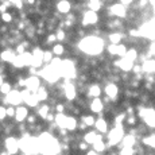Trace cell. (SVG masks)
<instances>
[{"label":"cell","instance_id":"cell-5","mask_svg":"<svg viewBox=\"0 0 155 155\" xmlns=\"http://www.w3.org/2000/svg\"><path fill=\"white\" fill-rule=\"evenodd\" d=\"M22 94H23V103H25V105H27L30 109L35 111V109H37L38 107L41 105L39 100L37 99L35 93H32V92H30V91H27V89H25V91H22Z\"/></svg>","mask_w":155,"mask_h":155},{"label":"cell","instance_id":"cell-14","mask_svg":"<svg viewBox=\"0 0 155 155\" xmlns=\"http://www.w3.org/2000/svg\"><path fill=\"white\" fill-rule=\"evenodd\" d=\"M35 96H37V99L39 100V103H41V104L47 103V101H49V99H50V96H51V92H50V88H49V86H47V85L43 82L42 86H41V88L37 91Z\"/></svg>","mask_w":155,"mask_h":155},{"label":"cell","instance_id":"cell-20","mask_svg":"<svg viewBox=\"0 0 155 155\" xmlns=\"http://www.w3.org/2000/svg\"><path fill=\"white\" fill-rule=\"evenodd\" d=\"M142 68L144 74H155V57H151L146 62H143Z\"/></svg>","mask_w":155,"mask_h":155},{"label":"cell","instance_id":"cell-13","mask_svg":"<svg viewBox=\"0 0 155 155\" xmlns=\"http://www.w3.org/2000/svg\"><path fill=\"white\" fill-rule=\"evenodd\" d=\"M32 112H35L37 113V116L39 117V120H42V121H46V119H47V116L50 115L51 112H54V108H53L50 104H47V103H43V104H41L39 107H38L35 111H32Z\"/></svg>","mask_w":155,"mask_h":155},{"label":"cell","instance_id":"cell-8","mask_svg":"<svg viewBox=\"0 0 155 155\" xmlns=\"http://www.w3.org/2000/svg\"><path fill=\"white\" fill-rule=\"evenodd\" d=\"M82 140L85 143H88L89 146H93L96 142H100V140H105V136L101 135V134L97 132L94 128H92V130L86 131V132L82 135Z\"/></svg>","mask_w":155,"mask_h":155},{"label":"cell","instance_id":"cell-24","mask_svg":"<svg viewBox=\"0 0 155 155\" xmlns=\"http://www.w3.org/2000/svg\"><path fill=\"white\" fill-rule=\"evenodd\" d=\"M0 19H2V23H3V25L12 26L14 23H15V18H14V15L11 14V11H10V12L2 14V15H0Z\"/></svg>","mask_w":155,"mask_h":155},{"label":"cell","instance_id":"cell-17","mask_svg":"<svg viewBox=\"0 0 155 155\" xmlns=\"http://www.w3.org/2000/svg\"><path fill=\"white\" fill-rule=\"evenodd\" d=\"M78 123H80V117H76V116H73V115H69L65 128H66L70 134H74V132H77V130H78Z\"/></svg>","mask_w":155,"mask_h":155},{"label":"cell","instance_id":"cell-12","mask_svg":"<svg viewBox=\"0 0 155 155\" xmlns=\"http://www.w3.org/2000/svg\"><path fill=\"white\" fill-rule=\"evenodd\" d=\"M30 113H31V109L28 108L27 105H19L16 107V116H15V123L16 124H22V123H26V120H27V117L30 116Z\"/></svg>","mask_w":155,"mask_h":155},{"label":"cell","instance_id":"cell-32","mask_svg":"<svg viewBox=\"0 0 155 155\" xmlns=\"http://www.w3.org/2000/svg\"><path fill=\"white\" fill-rule=\"evenodd\" d=\"M0 120H2V123H4L5 120H8V117H7V108H5L4 105H0Z\"/></svg>","mask_w":155,"mask_h":155},{"label":"cell","instance_id":"cell-30","mask_svg":"<svg viewBox=\"0 0 155 155\" xmlns=\"http://www.w3.org/2000/svg\"><path fill=\"white\" fill-rule=\"evenodd\" d=\"M5 108H7V117H8V120H15V116H16V107L8 105V107H5Z\"/></svg>","mask_w":155,"mask_h":155},{"label":"cell","instance_id":"cell-34","mask_svg":"<svg viewBox=\"0 0 155 155\" xmlns=\"http://www.w3.org/2000/svg\"><path fill=\"white\" fill-rule=\"evenodd\" d=\"M20 155H32V154H28V153H22Z\"/></svg>","mask_w":155,"mask_h":155},{"label":"cell","instance_id":"cell-1","mask_svg":"<svg viewBox=\"0 0 155 155\" xmlns=\"http://www.w3.org/2000/svg\"><path fill=\"white\" fill-rule=\"evenodd\" d=\"M76 47L81 51V54L85 57H99L105 53V49H107L105 38L88 35L84 39L78 41Z\"/></svg>","mask_w":155,"mask_h":155},{"label":"cell","instance_id":"cell-31","mask_svg":"<svg viewBox=\"0 0 155 155\" xmlns=\"http://www.w3.org/2000/svg\"><path fill=\"white\" fill-rule=\"evenodd\" d=\"M131 74H132V76H142V74H144V73H143L142 65L140 64H135V65H134L132 70H131Z\"/></svg>","mask_w":155,"mask_h":155},{"label":"cell","instance_id":"cell-18","mask_svg":"<svg viewBox=\"0 0 155 155\" xmlns=\"http://www.w3.org/2000/svg\"><path fill=\"white\" fill-rule=\"evenodd\" d=\"M80 120L82 121V123H85L86 126H88L89 130H92V128H94V124H96V120H97V116H94L93 113H82L81 116H80Z\"/></svg>","mask_w":155,"mask_h":155},{"label":"cell","instance_id":"cell-9","mask_svg":"<svg viewBox=\"0 0 155 155\" xmlns=\"http://www.w3.org/2000/svg\"><path fill=\"white\" fill-rule=\"evenodd\" d=\"M43 81L39 76H27L26 77V89L32 93H37V91L42 86Z\"/></svg>","mask_w":155,"mask_h":155},{"label":"cell","instance_id":"cell-33","mask_svg":"<svg viewBox=\"0 0 155 155\" xmlns=\"http://www.w3.org/2000/svg\"><path fill=\"white\" fill-rule=\"evenodd\" d=\"M85 155H103V154H99V153H97V151H94L93 148H91V150H89V151H88V153H86Z\"/></svg>","mask_w":155,"mask_h":155},{"label":"cell","instance_id":"cell-11","mask_svg":"<svg viewBox=\"0 0 155 155\" xmlns=\"http://www.w3.org/2000/svg\"><path fill=\"white\" fill-rule=\"evenodd\" d=\"M7 97V107L8 105H12V107H19V105H23V94H22V91H18V89H14Z\"/></svg>","mask_w":155,"mask_h":155},{"label":"cell","instance_id":"cell-21","mask_svg":"<svg viewBox=\"0 0 155 155\" xmlns=\"http://www.w3.org/2000/svg\"><path fill=\"white\" fill-rule=\"evenodd\" d=\"M51 51H53V54H54L55 57L62 58L64 55L68 54V47L65 46L64 43H55L54 46L51 47Z\"/></svg>","mask_w":155,"mask_h":155},{"label":"cell","instance_id":"cell-15","mask_svg":"<svg viewBox=\"0 0 155 155\" xmlns=\"http://www.w3.org/2000/svg\"><path fill=\"white\" fill-rule=\"evenodd\" d=\"M16 53H15L14 47H7V49L2 50V64L11 65L16 58Z\"/></svg>","mask_w":155,"mask_h":155},{"label":"cell","instance_id":"cell-3","mask_svg":"<svg viewBox=\"0 0 155 155\" xmlns=\"http://www.w3.org/2000/svg\"><path fill=\"white\" fill-rule=\"evenodd\" d=\"M103 91H104V96L109 97L113 103H117L120 100V93L123 92V89L120 88V85L117 84H113V82H105L103 86Z\"/></svg>","mask_w":155,"mask_h":155},{"label":"cell","instance_id":"cell-23","mask_svg":"<svg viewBox=\"0 0 155 155\" xmlns=\"http://www.w3.org/2000/svg\"><path fill=\"white\" fill-rule=\"evenodd\" d=\"M68 117H69L68 113H55V124L58 126V128H65Z\"/></svg>","mask_w":155,"mask_h":155},{"label":"cell","instance_id":"cell-7","mask_svg":"<svg viewBox=\"0 0 155 155\" xmlns=\"http://www.w3.org/2000/svg\"><path fill=\"white\" fill-rule=\"evenodd\" d=\"M105 109H107V107H105V104H104L103 99H93L89 101V112L93 113V115H97V117L105 115V113H104Z\"/></svg>","mask_w":155,"mask_h":155},{"label":"cell","instance_id":"cell-10","mask_svg":"<svg viewBox=\"0 0 155 155\" xmlns=\"http://www.w3.org/2000/svg\"><path fill=\"white\" fill-rule=\"evenodd\" d=\"M94 130L99 134H101V135L105 136L109 132V130H111V121L107 117H104V116H99L96 120V124H94Z\"/></svg>","mask_w":155,"mask_h":155},{"label":"cell","instance_id":"cell-27","mask_svg":"<svg viewBox=\"0 0 155 155\" xmlns=\"http://www.w3.org/2000/svg\"><path fill=\"white\" fill-rule=\"evenodd\" d=\"M54 108V112L55 113H68V108H66V101H59Z\"/></svg>","mask_w":155,"mask_h":155},{"label":"cell","instance_id":"cell-28","mask_svg":"<svg viewBox=\"0 0 155 155\" xmlns=\"http://www.w3.org/2000/svg\"><path fill=\"white\" fill-rule=\"evenodd\" d=\"M38 123H39V117L37 116L35 112H31L30 116L27 117V120H26V124H27V126H35V124H38Z\"/></svg>","mask_w":155,"mask_h":155},{"label":"cell","instance_id":"cell-6","mask_svg":"<svg viewBox=\"0 0 155 155\" xmlns=\"http://www.w3.org/2000/svg\"><path fill=\"white\" fill-rule=\"evenodd\" d=\"M54 11L59 12L62 16H66L73 12V2L70 0H57L54 4Z\"/></svg>","mask_w":155,"mask_h":155},{"label":"cell","instance_id":"cell-29","mask_svg":"<svg viewBox=\"0 0 155 155\" xmlns=\"http://www.w3.org/2000/svg\"><path fill=\"white\" fill-rule=\"evenodd\" d=\"M77 147H78V151H80V153H85V154H86V153H88V151L92 148V146H89L88 143H85L84 140H81V142L77 143Z\"/></svg>","mask_w":155,"mask_h":155},{"label":"cell","instance_id":"cell-25","mask_svg":"<svg viewBox=\"0 0 155 155\" xmlns=\"http://www.w3.org/2000/svg\"><path fill=\"white\" fill-rule=\"evenodd\" d=\"M54 54H53V51H51V49H47V50H45V53H43V64H45V66H49L50 64H51V61L54 59Z\"/></svg>","mask_w":155,"mask_h":155},{"label":"cell","instance_id":"cell-19","mask_svg":"<svg viewBox=\"0 0 155 155\" xmlns=\"http://www.w3.org/2000/svg\"><path fill=\"white\" fill-rule=\"evenodd\" d=\"M139 55H140V49H139V47H135V46H131L127 51L126 59L131 61L132 64H136L139 59Z\"/></svg>","mask_w":155,"mask_h":155},{"label":"cell","instance_id":"cell-16","mask_svg":"<svg viewBox=\"0 0 155 155\" xmlns=\"http://www.w3.org/2000/svg\"><path fill=\"white\" fill-rule=\"evenodd\" d=\"M86 10L100 14L101 11L105 10V3H104V0H88L86 2Z\"/></svg>","mask_w":155,"mask_h":155},{"label":"cell","instance_id":"cell-22","mask_svg":"<svg viewBox=\"0 0 155 155\" xmlns=\"http://www.w3.org/2000/svg\"><path fill=\"white\" fill-rule=\"evenodd\" d=\"M14 89H15L14 84L10 81V80H8V81H3L2 84H0V93H2V96H8Z\"/></svg>","mask_w":155,"mask_h":155},{"label":"cell","instance_id":"cell-2","mask_svg":"<svg viewBox=\"0 0 155 155\" xmlns=\"http://www.w3.org/2000/svg\"><path fill=\"white\" fill-rule=\"evenodd\" d=\"M2 148L7 150L10 155H18L20 151V142L16 135L2 136Z\"/></svg>","mask_w":155,"mask_h":155},{"label":"cell","instance_id":"cell-26","mask_svg":"<svg viewBox=\"0 0 155 155\" xmlns=\"http://www.w3.org/2000/svg\"><path fill=\"white\" fill-rule=\"evenodd\" d=\"M57 34V39H58V43H66V39H68V31L66 30H57L55 31Z\"/></svg>","mask_w":155,"mask_h":155},{"label":"cell","instance_id":"cell-4","mask_svg":"<svg viewBox=\"0 0 155 155\" xmlns=\"http://www.w3.org/2000/svg\"><path fill=\"white\" fill-rule=\"evenodd\" d=\"M104 94V91H103V86L100 85V82H91L88 85V91H86V94L85 97L88 100H93V99H101V96Z\"/></svg>","mask_w":155,"mask_h":155}]
</instances>
